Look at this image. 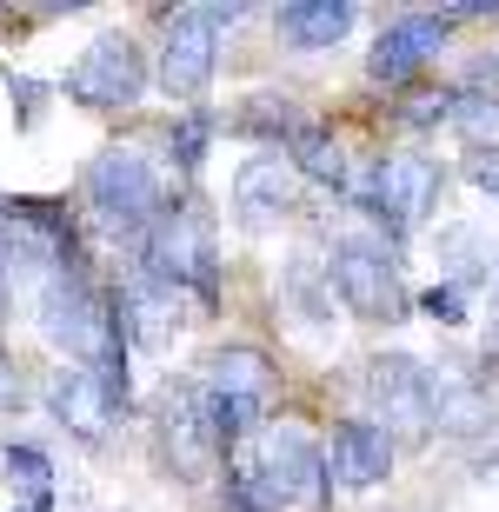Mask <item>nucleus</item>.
<instances>
[{
	"instance_id": "9b49d317",
	"label": "nucleus",
	"mask_w": 499,
	"mask_h": 512,
	"mask_svg": "<svg viewBox=\"0 0 499 512\" xmlns=\"http://www.w3.org/2000/svg\"><path fill=\"white\" fill-rule=\"evenodd\" d=\"M154 433H160V459H167V473H173V479H187V486H193V479H207V473H213V459H220V439H213V426H207V406H200L193 380L160 393Z\"/></svg>"
},
{
	"instance_id": "dca6fc26",
	"label": "nucleus",
	"mask_w": 499,
	"mask_h": 512,
	"mask_svg": "<svg viewBox=\"0 0 499 512\" xmlns=\"http://www.w3.org/2000/svg\"><path fill=\"white\" fill-rule=\"evenodd\" d=\"M47 406H54V419L67 426L74 439H87V446H100V439L114 433V399H107V386L87 373V366H67V373H54V386H47Z\"/></svg>"
},
{
	"instance_id": "412c9836",
	"label": "nucleus",
	"mask_w": 499,
	"mask_h": 512,
	"mask_svg": "<svg viewBox=\"0 0 499 512\" xmlns=\"http://www.w3.org/2000/svg\"><path fill=\"white\" fill-rule=\"evenodd\" d=\"M440 247H446V266H453V286H460V293H473V286L493 273V253H486V240L473 227H446Z\"/></svg>"
},
{
	"instance_id": "393cba45",
	"label": "nucleus",
	"mask_w": 499,
	"mask_h": 512,
	"mask_svg": "<svg viewBox=\"0 0 499 512\" xmlns=\"http://www.w3.org/2000/svg\"><path fill=\"white\" fill-rule=\"evenodd\" d=\"M0 459H7V479H27L34 493H47L54 466H47V453H40V446H14V453H0Z\"/></svg>"
},
{
	"instance_id": "4be33fe9",
	"label": "nucleus",
	"mask_w": 499,
	"mask_h": 512,
	"mask_svg": "<svg viewBox=\"0 0 499 512\" xmlns=\"http://www.w3.org/2000/svg\"><path fill=\"white\" fill-rule=\"evenodd\" d=\"M240 127L260 133V140H280V133L300 127V107H293V100H280V94H253L247 107H240Z\"/></svg>"
},
{
	"instance_id": "f3484780",
	"label": "nucleus",
	"mask_w": 499,
	"mask_h": 512,
	"mask_svg": "<svg viewBox=\"0 0 499 512\" xmlns=\"http://www.w3.org/2000/svg\"><path fill=\"white\" fill-rule=\"evenodd\" d=\"M273 27H280V40L300 47V54L340 47V40L353 34V0H287V7L273 14Z\"/></svg>"
},
{
	"instance_id": "aec40b11",
	"label": "nucleus",
	"mask_w": 499,
	"mask_h": 512,
	"mask_svg": "<svg viewBox=\"0 0 499 512\" xmlns=\"http://www.w3.org/2000/svg\"><path fill=\"white\" fill-rule=\"evenodd\" d=\"M446 120L466 133V140H493L499 147V94H466V87H446Z\"/></svg>"
},
{
	"instance_id": "6e6552de",
	"label": "nucleus",
	"mask_w": 499,
	"mask_h": 512,
	"mask_svg": "<svg viewBox=\"0 0 499 512\" xmlns=\"http://www.w3.org/2000/svg\"><path fill=\"white\" fill-rule=\"evenodd\" d=\"M247 7H180L167 14V40H160V94L167 100H200L220 60V34Z\"/></svg>"
},
{
	"instance_id": "0eeeda50",
	"label": "nucleus",
	"mask_w": 499,
	"mask_h": 512,
	"mask_svg": "<svg viewBox=\"0 0 499 512\" xmlns=\"http://www.w3.org/2000/svg\"><path fill=\"white\" fill-rule=\"evenodd\" d=\"M446 173L426 160V153H386L380 167L360 180V193H353V207L380 227V240L393 247L406 227H420L426 213H433V200H440Z\"/></svg>"
},
{
	"instance_id": "39448f33",
	"label": "nucleus",
	"mask_w": 499,
	"mask_h": 512,
	"mask_svg": "<svg viewBox=\"0 0 499 512\" xmlns=\"http://www.w3.org/2000/svg\"><path fill=\"white\" fill-rule=\"evenodd\" d=\"M327 280L360 320H380V326H400L413 313V293L400 280V247H386L380 233H340L327 247Z\"/></svg>"
},
{
	"instance_id": "bb28decb",
	"label": "nucleus",
	"mask_w": 499,
	"mask_h": 512,
	"mask_svg": "<svg viewBox=\"0 0 499 512\" xmlns=\"http://www.w3.org/2000/svg\"><path fill=\"white\" fill-rule=\"evenodd\" d=\"M20 406V373H14V360L0 353V413H14Z\"/></svg>"
},
{
	"instance_id": "20e7f679",
	"label": "nucleus",
	"mask_w": 499,
	"mask_h": 512,
	"mask_svg": "<svg viewBox=\"0 0 499 512\" xmlns=\"http://www.w3.org/2000/svg\"><path fill=\"white\" fill-rule=\"evenodd\" d=\"M80 193H87V213H94L114 240H140L173 200L167 180H160V167L140 147H100L94 160H87Z\"/></svg>"
},
{
	"instance_id": "cd10ccee",
	"label": "nucleus",
	"mask_w": 499,
	"mask_h": 512,
	"mask_svg": "<svg viewBox=\"0 0 499 512\" xmlns=\"http://www.w3.org/2000/svg\"><path fill=\"white\" fill-rule=\"evenodd\" d=\"M20 87V120H34L40 114V94H47V87H40V80H14Z\"/></svg>"
},
{
	"instance_id": "2eb2a0df",
	"label": "nucleus",
	"mask_w": 499,
	"mask_h": 512,
	"mask_svg": "<svg viewBox=\"0 0 499 512\" xmlns=\"http://www.w3.org/2000/svg\"><path fill=\"white\" fill-rule=\"evenodd\" d=\"M426 413L446 439H480L493 426V393L466 366H426Z\"/></svg>"
},
{
	"instance_id": "c85d7f7f",
	"label": "nucleus",
	"mask_w": 499,
	"mask_h": 512,
	"mask_svg": "<svg viewBox=\"0 0 499 512\" xmlns=\"http://www.w3.org/2000/svg\"><path fill=\"white\" fill-rule=\"evenodd\" d=\"M0 300H7V293H0Z\"/></svg>"
},
{
	"instance_id": "5701e85b",
	"label": "nucleus",
	"mask_w": 499,
	"mask_h": 512,
	"mask_svg": "<svg viewBox=\"0 0 499 512\" xmlns=\"http://www.w3.org/2000/svg\"><path fill=\"white\" fill-rule=\"evenodd\" d=\"M207 140H213V114H187L180 127H167V153L180 160V173H193L207 160Z\"/></svg>"
},
{
	"instance_id": "b1692460",
	"label": "nucleus",
	"mask_w": 499,
	"mask_h": 512,
	"mask_svg": "<svg viewBox=\"0 0 499 512\" xmlns=\"http://www.w3.org/2000/svg\"><path fill=\"white\" fill-rule=\"evenodd\" d=\"M420 313H426V320H440V326H466V293L453 280L426 286V293H420Z\"/></svg>"
},
{
	"instance_id": "f257e3e1",
	"label": "nucleus",
	"mask_w": 499,
	"mask_h": 512,
	"mask_svg": "<svg viewBox=\"0 0 499 512\" xmlns=\"http://www.w3.org/2000/svg\"><path fill=\"white\" fill-rule=\"evenodd\" d=\"M327 459L300 426H260L227 453V512H320Z\"/></svg>"
},
{
	"instance_id": "4468645a",
	"label": "nucleus",
	"mask_w": 499,
	"mask_h": 512,
	"mask_svg": "<svg viewBox=\"0 0 499 512\" xmlns=\"http://www.w3.org/2000/svg\"><path fill=\"white\" fill-rule=\"evenodd\" d=\"M293 200H300V173H293L280 153H253L247 167L233 173V220L247 233L280 227L293 213Z\"/></svg>"
},
{
	"instance_id": "a211bd4d",
	"label": "nucleus",
	"mask_w": 499,
	"mask_h": 512,
	"mask_svg": "<svg viewBox=\"0 0 499 512\" xmlns=\"http://www.w3.org/2000/svg\"><path fill=\"white\" fill-rule=\"evenodd\" d=\"M287 313L300 326H333V280H327V253H293L280 273Z\"/></svg>"
},
{
	"instance_id": "9d476101",
	"label": "nucleus",
	"mask_w": 499,
	"mask_h": 512,
	"mask_svg": "<svg viewBox=\"0 0 499 512\" xmlns=\"http://www.w3.org/2000/svg\"><path fill=\"white\" fill-rule=\"evenodd\" d=\"M366 406H373V426L386 439H426L433 433V413H426V366L406 360V353H380L366 366Z\"/></svg>"
},
{
	"instance_id": "1a4fd4ad",
	"label": "nucleus",
	"mask_w": 499,
	"mask_h": 512,
	"mask_svg": "<svg viewBox=\"0 0 499 512\" xmlns=\"http://www.w3.org/2000/svg\"><path fill=\"white\" fill-rule=\"evenodd\" d=\"M147 94V60L127 34H100L87 40V54L67 67V100L94 107V114H120Z\"/></svg>"
},
{
	"instance_id": "6ab92c4d",
	"label": "nucleus",
	"mask_w": 499,
	"mask_h": 512,
	"mask_svg": "<svg viewBox=\"0 0 499 512\" xmlns=\"http://www.w3.org/2000/svg\"><path fill=\"white\" fill-rule=\"evenodd\" d=\"M287 167L307 173V180H320V187H333V193L346 187V147L327 127H313V120H300V127L287 133Z\"/></svg>"
},
{
	"instance_id": "a878e982",
	"label": "nucleus",
	"mask_w": 499,
	"mask_h": 512,
	"mask_svg": "<svg viewBox=\"0 0 499 512\" xmlns=\"http://www.w3.org/2000/svg\"><path fill=\"white\" fill-rule=\"evenodd\" d=\"M466 173H473V187H480V193L499 200V147H473V153H466Z\"/></svg>"
},
{
	"instance_id": "423d86ee",
	"label": "nucleus",
	"mask_w": 499,
	"mask_h": 512,
	"mask_svg": "<svg viewBox=\"0 0 499 512\" xmlns=\"http://www.w3.org/2000/svg\"><path fill=\"white\" fill-rule=\"evenodd\" d=\"M40 333H47L74 366H94L100 340H107V293H100L87 253H80V260H60L54 273L40 280Z\"/></svg>"
},
{
	"instance_id": "f8f14e48",
	"label": "nucleus",
	"mask_w": 499,
	"mask_h": 512,
	"mask_svg": "<svg viewBox=\"0 0 499 512\" xmlns=\"http://www.w3.org/2000/svg\"><path fill=\"white\" fill-rule=\"evenodd\" d=\"M320 459H327V486H340V493H373L393 479V439L373 419H340Z\"/></svg>"
},
{
	"instance_id": "ddd939ff",
	"label": "nucleus",
	"mask_w": 499,
	"mask_h": 512,
	"mask_svg": "<svg viewBox=\"0 0 499 512\" xmlns=\"http://www.w3.org/2000/svg\"><path fill=\"white\" fill-rule=\"evenodd\" d=\"M446 34H453V14H400L380 40H373L366 74L380 80V87H406V80L446 47Z\"/></svg>"
},
{
	"instance_id": "7ed1b4c3",
	"label": "nucleus",
	"mask_w": 499,
	"mask_h": 512,
	"mask_svg": "<svg viewBox=\"0 0 499 512\" xmlns=\"http://www.w3.org/2000/svg\"><path fill=\"white\" fill-rule=\"evenodd\" d=\"M273 386H280V373H273V360L260 353V346H220V353L200 366L193 393H200L207 426H213V439H220L227 453L240 446V439H253L260 426H267Z\"/></svg>"
},
{
	"instance_id": "f03ea898",
	"label": "nucleus",
	"mask_w": 499,
	"mask_h": 512,
	"mask_svg": "<svg viewBox=\"0 0 499 512\" xmlns=\"http://www.w3.org/2000/svg\"><path fill=\"white\" fill-rule=\"evenodd\" d=\"M134 273L167 286L173 300H193L200 313L220 306V247H213V220L200 200H167L154 227L134 240Z\"/></svg>"
}]
</instances>
